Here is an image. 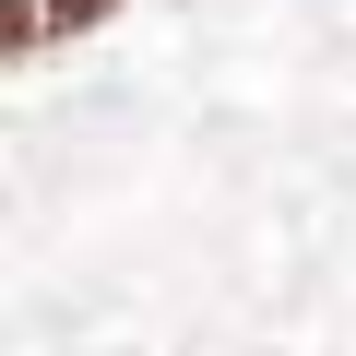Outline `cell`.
Instances as JSON below:
<instances>
[{
	"instance_id": "obj_1",
	"label": "cell",
	"mask_w": 356,
	"mask_h": 356,
	"mask_svg": "<svg viewBox=\"0 0 356 356\" xmlns=\"http://www.w3.org/2000/svg\"><path fill=\"white\" fill-rule=\"evenodd\" d=\"M107 13H119V0H13V24H0V36H13V48H48V36L107 24Z\"/></svg>"
}]
</instances>
